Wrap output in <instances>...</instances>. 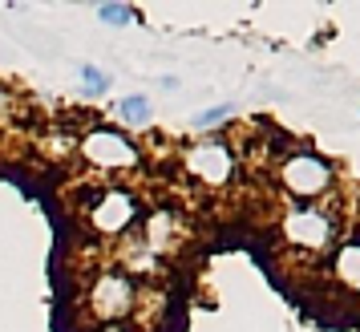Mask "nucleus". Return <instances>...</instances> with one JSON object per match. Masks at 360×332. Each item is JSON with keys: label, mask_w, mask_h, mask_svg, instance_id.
I'll return each mask as SVG.
<instances>
[{"label": "nucleus", "mask_w": 360, "mask_h": 332, "mask_svg": "<svg viewBox=\"0 0 360 332\" xmlns=\"http://www.w3.org/2000/svg\"><path fill=\"white\" fill-rule=\"evenodd\" d=\"M324 174H328V166L320 162V158L304 154V158H295V162L288 166V186H292V191H304V195H316V191L324 186Z\"/></svg>", "instance_id": "f257e3e1"}, {"label": "nucleus", "mask_w": 360, "mask_h": 332, "mask_svg": "<svg viewBox=\"0 0 360 332\" xmlns=\"http://www.w3.org/2000/svg\"><path fill=\"white\" fill-rule=\"evenodd\" d=\"M85 154H94V158H101V162H130V146H126L117 134H105V130L89 138Z\"/></svg>", "instance_id": "f03ea898"}, {"label": "nucleus", "mask_w": 360, "mask_h": 332, "mask_svg": "<svg viewBox=\"0 0 360 332\" xmlns=\"http://www.w3.org/2000/svg\"><path fill=\"white\" fill-rule=\"evenodd\" d=\"M195 166H198V174H202V179H223V174H227V154H223V150L219 146H211V150H195Z\"/></svg>", "instance_id": "7ed1b4c3"}, {"label": "nucleus", "mask_w": 360, "mask_h": 332, "mask_svg": "<svg viewBox=\"0 0 360 332\" xmlns=\"http://www.w3.org/2000/svg\"><path fill=\"white\" fill-rule=\"evenodd\" d=\"M122 110H126V114H130V117H146V101L130 98V101H126V106H122Z\"/></svg>", "instance_id": "20e7f679"}, {"label": "nucleus", "mask_w": 360, "mask_h": 332, "mask_svg": "<svg viewBox=\"0 0 360 332\" xmlns=\"http://www.w3.org/2000/svg\"><path fill=\"white\" fill-rule=\"evenodd\" d=\"M101 17H105V20H122V17H126V8H101Z\"/></svg>", "instance_id": "39448f33"}]
</instances>
